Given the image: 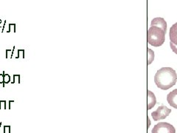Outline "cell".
<instances>
[{"label":"cell","instance_id":"6da1fadb","mask_svg":"<svg viewBox=\"0 0 177 133\" xmlns=\"http://www.w3.org/2000/svg\"><path fill=\"white\" fill-rule=\"evenodd\" d=\"M177 74L171 67L164 66L159 69L154 76V82L157 87L163 90H167L176 84Z\"/></svg>","mask_w":177,"mask_h":133},{"label":"cell","instance_id":"7a4b0ae2","mask_svg":"<svg viewBox=\"0 0 177 133\" xmlns=\"http://www.w3.org/2000/svg\"><path fill=\"white\" fill-rule=\"evenodd\" d=\"M166 32L157 26H151L148 30L147 40L154 47H160L165 40Z\"/></svg>","mask_w":177,"mask_h":133},{"label":"cell","instance_id":"3957f363","mask_svg":"<svg viewBox=\"0 0 177 133\" xmlns=\"http://www.w3.org/2000/svg\"><path fill=\"white\" fill-rule=\"evenodd\" d=\"M151 133H176L174 126L167 122H159L154 126Z\"/></svg>","mask_w":177,"mask_h":133},{"label":"cell","instance_id":"277c9868","mask_svg":"<svg viewBox=\"0 0 177 133\" xmlns=\"http://www.w3.org/2000/svg\"><path fill=\"white\" fill-rule=\"evenodd\" d=\"M171 113V109L168 108L166 106L162 105L157 108L156 111L151 113V116L154 120L157 121L159 120H163L166 118Z\"/></svg>","mask_w":177,"mask_h":133},{"label":"cell","instance_id":"5b68a950","mask_svg":"<svg viewBox=\"0 0 177 133\" xmlns=\"http://www.w3.org/2000/svg\"><path fill=\"white\" fill-rule=\"evenodd\" d=\"M167 101L170 107L177 109V89L172 90L167 95Z\"/></svg>","mask_w":177,"mask_h":133},{"label":"cell","instance_id":"8992f818","mask_svg":"<svg viewBox=\"0 0 177 133\" xmlns=\"http://www.w3.org/2000/svg\"><path fill=\"white\" fill-rule=\"evenodd\" d=\"M151 26H157L159 28H162L164 31H167V22H165V20L163 18L157 17L154 18L153 20L151 21Z\"/></svg>","mask_w":177,"mask_h":133},{"label":"cell","instance_id":"52a82bcc","mask_svg":"<svg viewBox=\"0 0 177 133\" xmlns=\"http://www.w3.org/2000/svg\"><path fill=\"white\" fill-rule=\"evenodd\" d=\"M169 37L170 42L177 46V22L173 24L171 28H170Z\"/></svg>","mask_w":177,"mask_h":133},{"label":"cell","instance_id":"ba28073f","mask_svg":"<svg viewBox=\"0 0 177 133\" xmlns=\"http://www.w3.org/2000/svg\"><path fill=\"white\" fill-rule=\"evenodd\" d=\"M148 109H151L157 104L155 95L151 91L148 90Z\"/></svg>","mask_w":177,"mask_h":133},{"label":"cell","instance_id":"9c48e42d","mask_svg":"<svg viewBox=\"0 0 177 133\" xmlns=\"http://www.w3.org/2000/svg\"><path fill=\"white\" fill-rule=\"evenodd\" d=\"M15 48H16V47L14 46L12 50H10V49L6 50V59H12V57H13V56L14 51H15Z\"/></svg>","mask_w":177,"mask_h":133},{"label":"cell","instance_id":"30bf717a","mask_svg":"<svg viewBox=\"0 0 177 133\" xmlns=\"http://www.w3.org/2000/svg\"><path fill=\"white\" fill-rule=\"evenodd\" d=\"M13 82H11L12 84H20L21 82H20V75H13Z\"/></svg>","mask_w":177,"mask_h":133},{"label":"cell","instance_id":"8fae6325","mask_svg":"<svg viewBox=\"0 0 177 133\" xmlns=\"http://www.w3.org/2000/svg\"><path fill=\"white\" fill-rule=\"evenodd\" d=\"M17 56L16 57V59H19V58H22V59H24V49H18L17 52Z\"/></svg>","mask_w":177,"mask_h":133},{"label":"cell","instance_id":"7c38bea8","mask_svg":"<svg viewBox=\"0 0 177 133\" xmlns=\"http://www.w3.org/2000/svg\"><path fill=\"white\" fill-rule=\"evenodd\" d=\"M10 82V76L8 74H5L4 75V84H3V87H5V84H8Z\"/></svg>","mask_w":177,"mask_h":133},{"label":"cell","instance_id":"4fadbf2b","mask_svg":"<svg viewBox=\"0 0 177 133\" xmlns=\"http://www.w3.org/2000/svg\"><path fill=\"white\" fill-rule=\"evenodd\" d=\"M12 30L13 33H16V24H9V29H8V33L11 32Z\"/></svg>","mask_w":177,"mask_h":133},{"label":"cell","instance_id":"5bb4252c","mask_svg":"<svg viewBox=\"0 0 177 133\" xmlns=\"http://www.w3.org/2000/svg\"><path fill=\"white\" fill-rule=\"evenodd\" d=\"M170 48H171L172 51L176 54H177V46H176V45H173L171 42H170Z\"/></svg>","mask_w":177,"mask_h":133},{"label":"cell","instance_id":"9a60e30c","mask_svg":"<svg viewBox=\"0 0 177 133\" xmlns=\"http://www.w3.org/2000/svg\"><path fill=\"white\" fill-rule=\"evenodd\" d=\"M6 109V101H0V109Z\"/></svg>","mask_w":177,"mask_h":133},{"label":"cell","instance_id":"2e32d148","mask_svg":"<svg viewBox=\"0 0 177 133\" xmlns=\"http://www.w3.org/2000/svg\"><path fill=\"white\" fill-rule=\"evenodd\" d=\"M7 132L8 133H10V126H4V130L3 133H6Z\"/></svg>","mask_w":177,"mask_h":133},{"label":"cell","instance_id":"e0dca14e","mask_svg":"<svg viewBox=\"0 0 177 133\" xmlns=\"http://www.w3.org/2000/svg\"><path fill=\"white\" fill-rule=\"evenodd\" d=\"M4 84V75L3 73L0 74V84Z\"/></svg>","mask_w":177,"mask_h":133}]
</instances>
